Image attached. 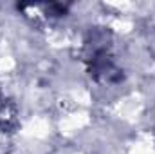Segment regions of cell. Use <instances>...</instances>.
<instances>
[{"instance_id":"1","label":"cell","mask_w":155,"mask_h":154,"mask_svg":"<svg viewBox=\"0 0 155 154\" xmlns=\"http://www.w3.org/2000/svg\"><path fill=\"white\" fill-rule=\"evenodd\" d=\"M83 56L88 65L90 75L97 82L112 83L121 78V71L114 62V54L110 49V40L107 38L105 33H94L90 38L85 42Z\"/></svg>"}]
</instances>
